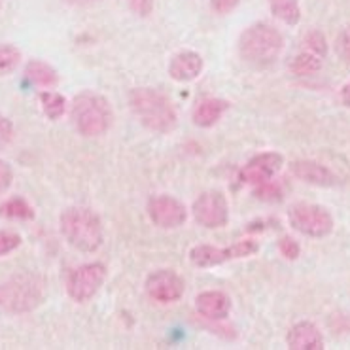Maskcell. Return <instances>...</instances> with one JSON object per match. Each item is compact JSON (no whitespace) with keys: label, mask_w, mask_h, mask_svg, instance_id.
I'll list each match as a JSON object with an SVG mask.
<instances>
[{"label":"cell","mask_w":350,"mask_h":350,"mask_svg":"<svg viewBox=\"0 0 350 350\" xmlns=\"http://www.w3.org/2000/svg\"><path fill=\"white\" fill-rule=\"evenodd\" d=\"M59 229L66 243L80 252H97L105 241L103 221L85 206H70L63 211L59 218Z\"/></svg>","instance_id":"1"},{"label":"cell","mask_w":350,"mask_h":350,"mask_svg":"<svg viewBox=\"0 0 350 350\" xmlns=\"http://www.w3.org/2000/svg\"><path fill=\"white\" fill-rule=\"evenodd\" d=\"M284 49V36L269 23H254L239 38V53L248 65L271 66Z\"/></svg>","instance_id":"2"},{"label":"cell","mask_w":350,"mask_h":350,"mask_svg":"<svg viewBox=\"0 0 350 350\" xmlns=\"http://www.w3.org/2000/svg\"><path fill=\"white\" fill-rule=\"evenodd\" d=\"M131 108L139 122L154 133H169L176 127V110L169 98L150 88L133 90L129 95Z\"/></svg>","instance_id":"3"},{"label":"cell","mask_w":350,"mask_h":350,"mask_svg":"<svg viewBox=\"0 0 350 350\" xmlns=\"http://www.w3.org/2000/svg\"><path fill=\"white\" fill-rule=\"evenodd\" d=\"M46 293L44 278L36 273H19L0 284V310L21 314L31 312L42 301Z\"/></svg>","instance_id":"4"},{"label":"cell","mask_w":350,"mask_h":350,"mask_svg":"<svg viewBox=\"0 0 350 350\" xmlns=\"http://www.w3.org/2000/svg\"><path fill=\"white\" fill-rule=\"evenodd\" d=\"M70 118L80 135L100 137L110 129L114 114H112L110 103L103 95L93 93V91H83L74 97Z\"/></svg>","instance_id":"5"},{"label":"cell","mask_w":350,"mask_h":350,"mask_svg":"<svg viewBox=\"0 0 350 350\" xmlns=\"http://www.w3.org/2000/svg\"><path fill=\"white\" fill-rule=\"evenodd\" d=\"M288 220L295 231H299L305 237H312V239H322L334 231V216L320 204H293L288 211Z\"/></svg>","instance_id":"6"},{"label":"cell","mask_w":350,"mask_h":350,"mask_svg":"<svg viewBox=\"0 0 350 350\" xmlns=\"http://www.w3.org/2000/svg\"><path fill=\"white\" fill-rule=\"evenodd\" d=\"M258 250H260V245L256 241H252V239L239 241V243L228 246V248H216V246L211 245H197L189 250V261L196 267L208 269L221 265L226 261L250 258Z\"/></svg>","instance_id":"7"},{"label":"cell","mask_w":350,"mask_h":350,"mask_svg":"<svg viewBox=\"0 0 350 350\" xmlns=\"http://www.w3.org/2000/svg\"><path fill=\"white\" fill-rule=\"evenodd\" d=\"M106 280V267L98 261L76 267L66 278V292L76 303L90 301L95 297Z\"/></svg>","instance_id":"8"},{"label":"cell","mask_w":350,"mask_h":350,"mask_svg":"<svg viewBox=\"0 0 350 350\" xmlns=\"http://www.w3.org/2000/svg\"><path fill=\"white\" fill-rule=\"evenodd\" d=\"M191 212L197 224L206 229L224 228L229 221L228 199L218 189L204 191L197 197L191 204Z\"/></svg>","instance_id":"9"},{"label":"cell","mask_w":350,"mask_h":350,"mask_svg":"<svg viewBox=\"0 0 350 350\" xmlns=\"http://www.w3.org/2000/svg\"><path fill=\"white\" fill-rule=\"evenodd\" d=\"M148 216L157 228L176 229L186 224L187 211L174 197L155 196L148 201Z\"/></svg>","instance_id":"10"},{"label":"cell","mask_w":350,"mask_h":350,"mask_svg":"<svg viewBox=\"0 0 350 350\" xmlns=\"http://www.w3.org/2000/svg\"><path fill=\"white\" fill-rule=\"evenodd\" d=\"M186 284L178 273L171 269H159L154 271L146 278V292L148 295L159 303H174L184 295Z\"/></svg>","instance_id":"11"},{"label":"cell","mask_w":350,"mask_h":350,"mask_svg":"<svg viewBox=\"0 0 350 350\" xmlns=\"http://www.w3.org/2000/svg\"><path fill=\"white\" fill-rule=\"evenodd\" d=\"M284 165V157L278 152H263V154L254 155L252 159L241 169V180L250 186H258L267 180H273Z\"/></svg>","instance_id":"12"},{"label":"cell","mask_w":350,"mask_h":350,"mask_svg":"<svg viewBox=\"0 0 350 350\" xmlns=\"http://www.w3.org/2000/svg\"><path fill=\"white\" fill-rule=\"evenodd\" d=\"M293 176H297L307 184L320 187H334L339 184V176L334 171H329L326 165L312 161V159H297L290 165Z\"/></svg>","instance_id":"13"},{"label":"cell","mask_w":350,"mask_h":350,"mask_svg":"<svg viewBox=\"0 0 350 350\" xmlns=\"http://www.w3.org/2000/svg\"><path fill=\"white\" fill-rule=\"evenodd\" d=\"M203 68V57L197 51L186 49V51H180V53H176L171 59V63H169V76H171L172 80H176V82H193V80H197L201 76Z\"/></svg>","instance_id":"14"},{"label":"cell","mask_w":350,"mask_h":350,"mask_svg":"<svg viewBox=\"0 0 350 350\" xmlns=\"http://www.w3.org/2000/svg\"><path fill=\"white\" fill-rule=\"evenodd\" d=\"M288 349L292 350H322L324 349V337L320 334L312 322H297L290 327V332L286 335Z\"/></svg>","instance_id":"15"},{"label":"cell","mask_w":350,"mask_h":350,"mask_svg":"<svg viewBox=\"0 0 350 350\" xmlns=\"http://www.w3.org/2000/svg\"><path fill=\"white\" fill-rule=\"evenodd\" d=\"M196 309L206 320L220 322L229 317L231 310V299L224 292H203L196 297Z\"/></svg>","instance_id":"16"},{"label":"cell","mask_w":350,"mask_h":350,"mask_svg":"<svg viewBox=\"0 0 350 350\" xmlns=\"http://www.w3.org/2000/svg\"><path fill=\"white\" fill-rule=\"evenodd\" d=\"M228 108L229 103L224 100V98H203V100H199L196 105L191 118H193V123H196L197 127H212V125L218 123L221 116L226 114Z\"/></svg>","instance_id":"17"},{"label":"cell","mask_w":350,"mask_h":350,"mask_svg":"<svg viewBox=\"0 0 350 350\" xmlns=\"http://www.w3.org/2000/svg\"><path fill=\"white\" fill-rule=\"evenodd\" d=\"M25 78L31 83H34V85H40V88H53L59 82L57 70L51 65H48V63H44V61H38V59L27 63V66H25Z\"/></svg>","instance_id":"18"},{"label":"cell","mask_w":350,"mask_h":350,"mask_svg":"<svg viewBox=\"0 0 350 350\" xmlns=\"http://www.w3.org/2000/svg\"><path fill=\"white\" fill-rule=\"evenodd\" d=\"M271 14L286 25H297L301 21V6L297 0H269Z\"/></svg>","instance_id":"19"},{"label":"cell","mask_w":350,"mask_h":350,"mask_svg":"<svg viewBox=\"0 0 350 350\" xmlns=\"http://www.w3.org/2000/svg\"><path fill=\"white\" fill-rule=\"evenodd\" d=\"M322 59L317 53H312L309 49H301L295 57L290 61V70L295 76H310L317 74L322 68Z\"/></svg>","instance_id":"20"},{"label":"cell","mask_w":350,"mask_h":350,"mask_svg":"<svg viewBox=\"0 0 350 350\" xmlns=\"http://www.w3.org/2000/svg\"><path fill=\"white\" fill-rule=\"evenodd\" d=\"M0 216L10 220H33L34 211L31 204L21 197H12L8 201L0 204Z\"/></svg>","instance_id":"21"},{"label":"cell","mask_w":350,"mask_h":350,"mask_svg":"<svg viewBox=\"0 0 350 350\" xmlns=\"http://www.w3.org/2000/svg\"><path fill=\"white\" fill-rule=\"evenodd\" d=\"M40 103L44 114L48 116L49 120L57 122L61 120L66 112V100L63 95H59L55 91H42L40 93Z\"/></svg>","instance_id":"22"},{"label":"cell","mask_w":350,"mask_h":350,"mask_svg":"<svg viewBox=\"0 0 350 350\" xmlns=\"http://www.w3.org/2000/svg\"><path fill=\"white\" fill-rule=\"evenodd\" d=\"M21 61V51L12 44L0 46V76H8L17 68Z\"/></svg>","instance_id":"23"},{"label":"cell","mask_w":350,"mask_h":350,"mask_svg":"<svg viewBox=\"0 0 350 350\" xmlns=\"http://www.w3.org/2000/svg\"><path fill=\"white\" fill-rule=\"evenodd\" d=\"M303 49H309V51L317 53L320 57H326V36L320 33V31H309V33L303 36Z\"/></svg>","instance_id":"24"},{"label":"cell","mask_w":350,"mask_h":350,"mask_svg":"<svg viewBox=\"0 0 350 350\" xmlns=\"http://www.w3.org/2000/svg\"><path fill=\"white\" fill-rule=\"evenodd\" d=\"M254 196L261 199V201H267V203H277L282 199V189L278 184H275L273 180H267V182H263V184H258V186H254Z\"/></svg>","instance_id":"25"},{"label":"cell","mask_w":350,"mask_h":350,"mask_svg":"<svg viewBox=\"0 0 350 350\" xmlns=\"http://www.w3.org/2000/svg\"><path fill=\"white\" fill-rule=\"evenodd\" d=\"M335 51H337V55L345 63L350 65V25L345 27L341 33H339V36H337V40H335Z\"/></svg>","instance_id":"26"},{"label":"cell","mask_w":350,"mask_h":350,"mask_svg":"<svg viewBox=\"0 0 350 350\" xmlns=\"http://www.w3.org/2000/svg\"><path fill=\"white\" fill-rule=\"evenodd\" d=\"M278 250H280V254L284 256L286 260H297L299 254H301V246H299L297 241H293L292 237H282L278 241Z\"/></svg>","instance_id":"27"},{"label":"cell","mask_w":350,"mask_h":350,"mask_svg":"<svg viewBox=\"0 0 350 350\" xmlns=\"http://www.w3.org/2000/svg\"><path fill=\"white\" fill-rule=\"evenodd\" d=\"M21 245V237L14 231H0V258L6 254L14 252Z\"/></svg>","instance_id":"28"},{"label":"cell","mask_w":350,"mask_h":350,"mask_svg":"<svg viewBox=\"0 0 350 350\" xmlns=\"http://www.w3.org/2000/svg\"><path fill=\"white\" fill-rule=\"evenodd\" d=\"M14 139V123L10 122L6 116L0 114V148L10 144Z\"/></svg>","instance_id":"29"},{"label":"cell","mask_w":350,"mask_h":350,"mask_svg":"<svg viewBox=\"0 0 350 350\" xmlns=\"http://www.w3.org/2000/svg\"><path fill=\"white\" fill-rule=\"evenodd\" d=\"M239 2H241V0H211V8L214 10L216 14L226 16V14L233 12V10L239 6Z\"/></svg>","instance_id":"30"},{"label":"cell","mask_w":350,"mask_h":350,"mask_svg":"<svg viewBox=\"0 0 350 350\" xmlns=\"http://www.w3.org/2000/svg\"><path fill=\"white\" fill-rule=\"evenodd\" d=\"M12 180H14V172L6 161L0 159V193H4L10 186H12Z\"/></svg>","instance_id":"31"},{"label":"cell","mask_w":350,"mask_h":350,"mask_svg":"<svg viewBox=\"0 0 350 350\" xmlns=\"http://www.w3.org/2000/svg\"><path fill=\"white\" fill-rule=\"evenodd\" d=\"M341 100L345 106H350V82L347 85H342L341 90Z\"/></svg>","instance_id":"32"},{"label":"cell","mask_w":350,"mask_h":350,"mask_svg":"<svg viewBox=\"0 0 350 350\" xmlns=\"http://www.w3.org/2000/svg\"><path fill=\"white\" fill-rule=\"evenodd\" d=\"M68 4H72V6H91V4H95L98 0H66Z\"/></svg>","instance_id":"33"},{"label":"cell","mask_w":350,"mask_h":350,"mask_svg":"<svg viewBox=\"0 0 350 350\" xmlns=\"http://www.w3.org/2000/svg\"><path fill=\"white\" fill-rule=\"evenodd\" d=\"M0 8H2V0H0Z\"/></svg>","instance_id":"34"}]
</instances>
